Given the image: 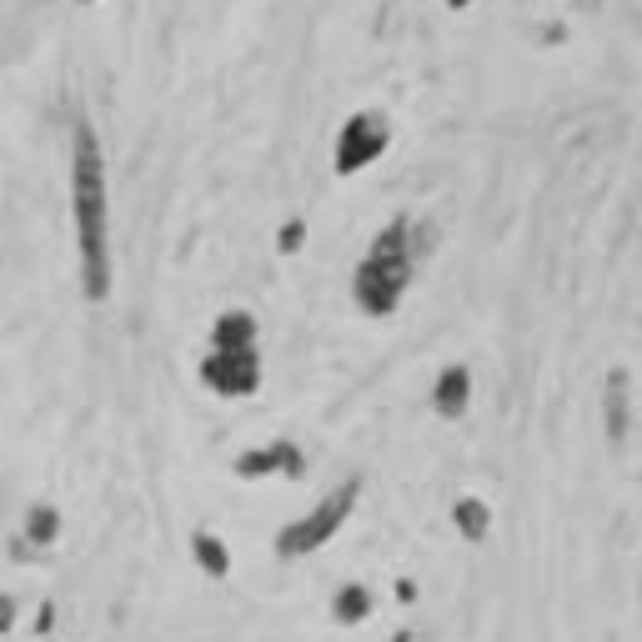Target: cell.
<instances>
[{"mask_svg": "<svg viewBox=\"0 0 642 642\" xmlns=\"http://www.w3.org/2000/svg\"><path fill=\"white\" fill-rule=\"evenodd\" d=\"M71 216L80 247V291L86 302L111 297V191H105V156L86 121L71 126Z\"/></svg>", "mask_w": 642, "mask_h": 642, "instance_id": "obj_1", "label": "cell"}, {"mask_svg": "<svg viewBox=\"0 0 642 642\" xmlns=\"http://www.w3.org/2000/svg\"><path fill=\"white\" fill-rule=\"evenodd\" d=\"M417 256H421L417 226L406 222V216H392V222L381 226V237L372 241V251L356 262L352 302L367 316H392L396 302L406 297V287H412V266H417Z\"/></svg>", "mask_w": 642, "mask_h": 642, "instance_id": "obj_2", "label": "cell"}, {"mask_svg": "<svg viewBox=\"0 0 642 642\" xmlns=\"http://www.w3.org/2000/svg\"><path fill=\"white\" fill-rule=\"evenodd\" d=\"M356 498H362V482H356V477H347V482H341L337 492H327V498L316 502L306 517H297V523H287L281 532H276V557H306V552L327 547L341 527H347Z\"/></svg>", "mask_w": 642, "mask_h": 642, "instance_id": "obj_3", "label": "cell"}, {"mask_svg": "<svg viewBox=\"0 0 642 642\" xmlns=\"http://www.w3.org/2000/svg\"><path fill=\"white\" fill-rule=\"evenodd\" d=\"M387 146H392V121H387V111H356L337 131L331 171H337V176H356V171H367Z\"/></svg>", "mask_w": 642, "mask_h": 642, "instance_id": "obj_4", "label": "cell"}, {"mask_svg": "<svg viewBox=\"0 0 642 642\" xmlns=\"http://www.w3.org/2000/svg\"><path fill=\"white\" fill-rule=\"evenodd\" d=\"M201 381L216 396H251L262 387V352L256 347H211L201 356Z\"/></svg>", "mask_w": 642, "mask_h": 642, "instance_id": "obj_5", "label": "cell"}, {"mask_svg": "<svg viewBox=\"0 0 642 642\" xmlns=\"http://www.w3.org/2000/svg\"><path fill=\"white\" fill-rule=\"evenodd\" d=\"M302 477L306 473V452L297 442H287V437H276V442L266 446H251V452H241L237 457V477H247V482H256V477Z\"/></svg>", "mask_w": 642, "mask_h": 642, "instance_id": "obj_6", "label": "cell"}, {"mask_svg": "<svg viewBox=\"0 0 642 642\" xmlns=\"http://www.w3.org/2000/svg\"><path fill=\"white\" fill-rule=\"evenodd\" d=\"M473 406V367H442L432 381V412L442 421H462Z\"/></svg>", "mask_w": 642, "mask_h": 642, "instance_id": "obj_7", "label": "cell"}, {"mask_svg": "<svg viewBox=\"0 0 642 642\" xmlns=\"http://www.w3.org/2000/svg\"><path fill=\"white\" fill-rule=\"evenodd\" d=\"M262 327H256V316L231 306V312L216 316V327H211V347H256Z\"/></svg>", "mask_w": 642, "mask_h": 642, "instance_id": "obj_8", "label": "cell"}, {"mask_svg": "<svg viewBox=\"0 0 642 642\" xmlns=\"http://www.w3.org/2000/svg\"><path fill=\"white\" fill-rule=\"evenodd\" d=\"M331 617H337L341 628L367 622V617H372V592L362 588V582H347V588H337V597H331Z\"/></svg>", "mask_w": 642, "mask_h": 642, "instance_id": "obj_9", "label": "cell"}, {"mask_svg": "<svg viewBox=\"0 0 642 642\" xmlns=\"http://www.w3.org/2000/svg\"><path fill=\"white\" fill-rule=\"evenodd\" d=\"M603 406H607V437L622 442V437H628V372H613V377H607Z\"/></svg>", "mask_w": 642, "mask_h": 642, "instance_id": "obj_10", "label": "cell"}, {"mask_svg": "<svg viewBox=\"0 0 642 642\" xmlns=\"http://www.w3.org/2000/svg\"><path fill=\"white\" fill-rule=\"evenodd\" d=\"M452 523H457V532L467 542H482L487 532H492V507H487L482 498H457V507H452Z\"/></svg>", "mask_w": 642, "mask_h": 642, "instance_id": "obj_11", "label": "cell"}, {"mask_svg": "<svg viewBox=\"0 0 642 642\" xmlns=\"http://www.w3.org/2000/svg\"><path fill=\"white\" fill-rule=\"evenodd\" d=\"M191 552H197V563L206 577H226L231 572V552H226V542L216 538V532H197L191 538Z\"/></svg>", "mask_w": 642, "mask_h": 642, "instance_id": "obj_12", "label": "cell"}, {"mask_svg": "<svg viewBox=\"0 0 642 642\" xmlns=\"http://www.w3.org/2000/svg\"><path fill=\"white\" fill-rule=\"evenodd\" d=\"M55 532H61V512L30 507V517H26V542H30V547H51Z\"/></svg>", "mask_w": 642, "mask_h": 642, "instance_id": "obj_13", "label": "cell"}, {"mask_svg": "<svg viewBox=\"0 0 642 642\" xmlns=\"http://www.w3.org/2000/svg\"><path fill=\"white\" fill-rule=\"evenodd\" d=\"M302 241H306V226L302 222H287L281 231H276V251H281V256H297Z\"/></svg>", "mask_w": 642, "mask_h": 642, "instance_id": "obj_14", "label": "cell"}, {"mask_svg": "<svg viewBox=\"0 0 642 642\" xmlns=\"http://www.w3.org/2000/svg\"><path fill=\"white\" fill-rule=\"evenodd\" d=\"M11 613H15L11 597H0V628H11Z\"/></svg>", "mask_w": 642, "mask_h": 642, "instance_id": "obj_15", "label": "cell"}]
</instances>
